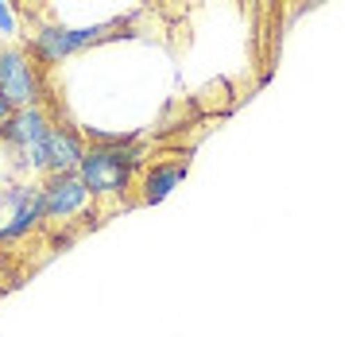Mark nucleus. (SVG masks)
Returning <instances> with one entry per match:
<instances>
[{"label": "nucleus", "instance_id": "obj_1", "mask_svg": "<svg viewBox=\"0 0 356 337\" xmlns=\"http://www.w3.org/2000/svg\"><path fill=\"white\" fill-rule=\"evenodd\" d=\"M147 167V148L136 136H108L93 132V143L81 155L78 178L86 182V190L97 198H124L136 182V171Z\"/></svg>", "mask_w": 356, "mask_h": 337}, {"label": "nucleus", "instance_id": "obj_2", "mask_svg": "<svg viewBox=\"0 0 356 337\" xmlns=\"http://www.w3.org/2000/svg\"><path fill=\"white\" fill-rule=\"evenodd\" d=\"M54 128V116L47 105H31V109H12L8 125L0 128V148L8 151V163H12V175L16 178H31V159L35 151L43 148L47 132Z\"/></svg>", "mask_w": 356, "mask_h": 337}, {"label": "nucleus", "instance_id": "obj_3", "mask_svg": "<svg viewBox=\"0 0 356 337\" xmlns=\"http://www.w3.org/2000/svg\"><path fill=\"white\" fill-rule=\"evenodd\" d=\"M116 27V19H101V24L70 27V24H35L27 31V51L35 54L39 66H58L66 58H74L78 51L93 47L97 39H105Z\"/></svg>", "mask_w": 356, "mask_h": 337}, {"label": "nucleus", "instance_id": "obj_4", "mask_svg": "<svg viewBox=\"0 0 356 337\" xmlns=\"http://www.w3.org/2000/svg\"><path fill=\"white\" fill-rule=\"evenodd\" d=\"M43 190L31 178H16L0 190V244H19L43 229Z\"/></svg>", "mask_w": 356, "mask_h": 337}, {"label": "nucleus", "instance_id": "obj_5", "mask_svg": "<svg viewBox=\"0 0 356 337\" xmlns=\"http://www.w3.org/2000/svg\"><path fill=\"white\" fill-rule=\"evenodd\" d=\"M0 97L12 109H31L43 105V70L27 43L0 47Z\"/></svg>", "mask_w": 356, "mask_h": 337}, {"label": "nucleus", "instance_id": "obj_6", "mask_svg": "<svg viewBox=\"0 0 356 337\" xmlns=\"http://www.w3.org/2000/svg\"><path fill=\"white\" fill-rule=\"evenodd\" d=\"M86 148H89V143L81 140L78 128L58 125V120H54V128L47 132L43 148H39L35 159H31V175H35V182H39V178H47V175H74V171L81 167Z\"/></svg>", "mask_w": 356, "mask_h": 337}, {"label": "nucleus", "instance_id": "obj_7", "mask_svg": "<svg viewBox=\"0 0 356 337\" xmlns=\"http://www.w3.org/2000/svg\"><path fill=\"white\" fill-rule=\"evenodd\" d=\"M39 190H43V213L47 221L54 225H66L74 217H86L89 205H93V194L86 190V182L74 175H47L39 178Z\"/></svg>", "mask_w": 356, "mask_h": 337}, {"label": "nucleus", "instance_id": "obj_8", "mask_svg": "<svg viewBox=\"0 0 356 337\" xmlns=\"http://www.w3.org/2000/svg\"><path fill=\"white\" fill-rule=\"evenodd\" d=\"M186 171H190L186 155H167V159L147 163L143 175H140V202H147V205L163 202V198H167L182 178H186Z\"/></svg>", "mask_w": 356, "mask_h": 337}, {"label": "nucleus", "instance_id": "obj_9", "mask_svg": "<svg viewBox=\"0 0 356 337\" xmlns=\"http://www.w3.org/2000/svg\"><path fill=\"white\" fill-rule=\"evenodd\" d=\"M8 43H19V12H16V4L0 0V47H8Z\"/></svg>", "mask_w": 356, "mask_h": 337}, {"label": "nucleus", "instance_id": "obj_10", "mask_svg": "<svg viewBox=\"0 0 356 337\" xmlns=\"http://www.w3.org/2000/svg\"><path fill=\"white\" fill-rule=\"evenodd\" d=\"M8 182H16V175H12V163H8V151L0 148V190L8 187Z\"/></svg>", "mask_w": 356, "mask_h": 337}, {"label": "nucleus", "instance_id": "obj_11", "mask_svg": "<svg viewBox=\"0 0 356 337\" xmlns=\"http://www.w3.org/2000/svg\"><path fill=\"white\" fill-rule=\"evenodd\" d=\"M8 116H12V105H8V101H4V97H0V128L8 125Z\"/></svg>", "mask_w": 356, "mask_h": 337}]
</instances>
